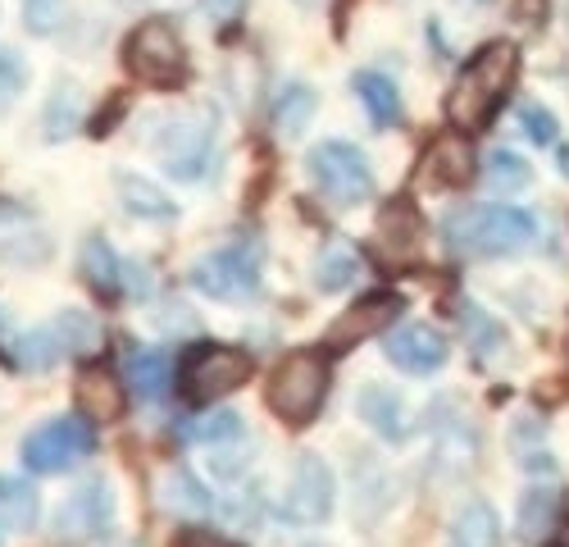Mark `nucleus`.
Listing matches in <instances>:
<instances>
[{"instance_id":"nucleus-1","label":"nucleus","mask_w":569,"mask_h":547,"mask_svg":"<svg viewBox=\"0 0 569 547\" xmlns=\"http://www.w3.org/2000/svg\"><path fill=\"white\" fill-rule=\"evenodd\" d=\"M538 238V219L519 206H488V201H473V206H456L442 219V242L451 256L465 260H492V256H515L533 247Z\"/></svg>"},{"instance_id":"nucleus-2","label":"nucleus","mask_w":569,"mask_h":547,"mask_svg":"<svg viewBox=\"0 0 569 547\" xmlns=\"http://www.w3.org/2000/svg\"><path fill=\"white\" fill-rule=\"evenodd\" d=\"M519 78V46L515 41H488L473 51V60L460 69V78L447 91V119L460 132L483 128L497 106L510 97V87Z\"/></svg>"},{"instance_id":"nucleus-3","label":"nucleus","mask_w":569,"mask_h":547,"mask_svg":"<svg viewBox=\"0 0 569 547\" xmlns=\"http://www.w3.org/2000/svg\"><path fill=\"white\" fill-rule=\"evenodd\" d=\"M264 397H269V406H273L278 420L310 425V420L319 416L323 397H328V360H323L319 351H292V356L273 370Z\"/></svg>"},{"instance_id":"nucleus-4","label":"nucleus","mask_w":569,"mask_h":547,"mask_svg":"<svg viewBox=\"0 0 569 547\" xmlns=\"http://www.w3.org/2000/svg\"><path fill=\"white\" fill-rule=\"evenodd\" d=\"M306 169L315 178V188L333 206H360L365 197H373V169L365 151L351 142H319L306 156Z\"/></svg>"},{"instance_id":"nucleus-5","label":"nucleus","mask_w":569,"mask_h":547,"mask_svg":"<svg viewBox=\"0 0 569 547\" xmlns=\"http://www.w3.org/2000/svg\"><path fill=\"white\" fill-rule=\"evenodd\" d=\"M123 60H128V73L147 87H173L187 69L182 37L164 19H147L141 28H132V37L123 46Z\"/></svg>"},{"instance_id":"nucleus-6","label":"nucleus","mask_w":569,"mask_h":547,"mask_svg":"<svg viewBox=\"0 0 569 547\" xmlns=\"http://www.w3.org/2000/svg\"><path fill=\"white\" fill-rule=\"evenodd\" d=\"M97 438H91V425L78 420V416H56L37 425L28 438H23V466L32 475H64L73 470L78 461H87Z\"/></svg>"},{"instance_id":"nucleus-7","label":"nucleus","mask_w":569,"mask_h":547,"mask_svg":"<svg viewBox=\"0 0 569 547\" xmlns=\"http://www.w3.org/2000/svg\"><path fill=\"white\" fill-rule=\"evenodd\" d=\"M251 379V351L242 347H197L182 365V392L192 406H210Z\"/></svg>"},{"instance_id":"nucleus-8","label":"nucleus","mask_w":569,"mask_h":547,"mask_svg":"<svg viewBox=\"0 0 569 547\" xmlns=\"http://www.w3.org/2000/svg\"><path fill=\"white\" fill-rule=\"evenodd\" d=\"M192 284L214 301H251L260 292V260L247 247H219L192 265Z\"/></svg>"},{"instance_id":"nucleus-9","label":"nucleus","mask_w":569,"mask_h":547,"mask_svg":"<svg viewBox=\"0 0 569 547\" xmlns=\"http://www.w3.org/2000/svg\"><path fill=\"white\" fill-rule=\"evenodd\" d=\"M156 147H160V160H164V169H169L173 178L192 182V178H201V173L214 165V123L201 119V115L164 119Z\"/></svg>"},{"instance_id":"nucleus-10","label":"nucleus","mask_w":569,"mask_h":547,"mask_svg":"<svg viewBox=\"0 0 569 547\" xmlns=\"http://www.w3.org/2000/svg\"><path fill=\"white\" fill-rule=\"evenodd\" d=\"M333 497H338L333 470L323 466V456L306 451L292 466V484H288V497H282V511H288L292 525H323L328 511H333Z\"/></svg>"},{"instance_id":"nucleus-11","label":"nucleus","mask_w":569,"mask_h":547,"mask_svg":"<svg viewBox=\"0 0 569 547\" xmlns=\"http://www.w3.org/2000/svg\"><path fill=\"white\" fill-rule=\"evenodd\" d=\"M401 310H406V301H401L397 292H369V297H360L356 306H347V310L333 319V325H328L323 342L333 347V351H347V347H356V342H365V338L388 334L397 319H401Z\"/></svg>"},{"instance_id":"nucleus-12","label":"nucleus","mask_w":569,"mask_h":547,"mask_svg":"<svg viewBox=\"0 0 569 547\" xmlns=\"http://www.w3.org/2000/svg\"><path fill=\"white\" fill-rule=\"evenodd\" d=\"M114 520V493L106 479H87L82 488H73V497L56 511V534L60 538H101Z\"/></svg>"},{"instance_id":"nucleus-13","label":"nucleus","mask_w":569,"mask_h":547,"mask_svg":"<svg viewBox=\"0 0 569 547\" xmlns=\"http://www.w3.org/2000/svg\"><path fill=\"white\" fill-rule=\"evenodd\" d=\"M383 356L397 365V370H406V375H433V370H442V365H447L451 347H447V338L433 325H401V329L388 334Z\"/></svg>"},{"instance_id":"nucleus-14","label":"nucleus","mask_w":569,"mask_h":547,"mask_svg":"<svg viewBox=\"0 0 569 547\" xmlns=\"http://www.w3.org/2000/svg\"><path fill=\"white\" fill-rule=\"evenodd\" d=\"M73 406H78V416L110 425L123 416V384L106 370V365H82L78 379H73Z\"/></svg>"},{"instance_id":"nucleus-15","label":"nucleus","mask_w":569,"mask_h":547,"mask_svg":"<svg viewBox=\"0 0 569 547\" xmlns=\"http://www.w3.org/2000/svg\"><path fill=\"white\" fill-rule=\"evenodd\" d=\"M373 233H378V247H383L388 260L410 265L419 256V247H423V219H419V210L410 201H388L383 210H378Z\"/></svg>"},{"instance_id":"nucleus-16","label":"nucleus","mask_w":569,"mask_h":547,"mask_svg":"<svg viewBox=\"0 0 569 547\" xmlns=\"http://www.w3.org/2000/svg\"><path fill=\"white\" fill-rule=\"evenodd\" d=\"M423 178L433 182V188H469V178H473V147H469V137L456 128V132H442L438 142L429 147V156H423Z\"/></svg>"},{"instance_id":"nucleus-17","label":"nucleus","mask_w":569,"mask_h":547,"mask_svg":"<svg viewBox=\"0 0 569 547\" xmlns=\"http://www.w3.org/2000/svg\"><path fill=\"white\" fill-rule=\"evenodd\" d=\"M156 497H160V507L173 511V516H210L214 511V493L201 488V479L192 470H182V466H169L160 475Z\"/></svg>"},{"instance_id":"nucleus-18","label":"nucleus","mask_w":569,"mask_h":547,"mask_svg":"<svg viewBox=\"0 0 569 547\" xmlns=\"http://www.w3.org/2000/svg\"><path fill=\"white\" fill-rule=\"evenodd\" d=\"M356 410H360V420H365L373 434H383V438H406V429H410V420H406V401H401L392 388H378V384L360 388Z\"/></svg>"},{"instance_id":"nucleus-19","label":"nucleus","mask_w":569,"mask_h":547,"mask_svg":"<svg viewBox=\"0 0 569 547\" xmlns=\"http://www.w3.org/2000/svg\"><path fill=\"white\" fill-rule=\"evenodd\" d=\"M556 511H560V493L556 488H529L525 497H519V516H515V534L519 543H542L551 529H556Z\"/></svg>"},{"instance_id":"nucleus-20","label":"nucleus","mask_w":569,"mask_h":547,"mask_svg":"<svg viewBox=\"0 0 569 547\" xmlns=\"http://www.w3.org/2000/svg\"><path fill=\"white\" fill-rule=\"evenodd\" d=\"M128 384L141 401H164L173 388V360L164 351H137L128 360Z\"/></svg>"},{"instance_id":"nucleus-21","label":"nucleus","mask_w":569,"mask_h":547,"mask_svg":"<svg viewBox=\"0 0 569 547\" xmlns=\"http://www.w3.org/2000/svg\"><path fill=\"white\" fill-rule=\"evenodd\" d=\"M501 538V525H497V511L488 501H469L460 507V516L451 520V543L447 547H497Z\"/></svg>"},{"instance_id":"nucleus-22","label":"nucleus","mask_w":569,"mask_h":547,"mask_svg":"<svg viewBox=\"0 0 569 547\" xmlns=\"http://www.w3.org/2000/svg\"><path fill=\"white\" fill-rule=\"evenodd\" d=\"M460 325H465V334H469V347H473V356L479 360H497V356H506V329L497 325V319L479 306V301H465L460 306Z\"/></svg>"},{"instance_id":"nucleus-23","label":"nucleus","mask_w":569,"mask_h":547,"mask_svg":"<svg viewBox=\"0 0 569 547\" xmlns=\"http://www.w3.org/2000/svg\"><path fill=\"white\" fill-rule=\"evenodd\" d=\"M37 488L23 479V475H0V525L10 529H32L37 525Z\"/></svg>"},{"instance_id":"nucleus-24","label":"nucleus","mask_w":569,"mask_h":547,"mask_svg":"<svg viewBox=\"0 0 569 547\" xmlns=\"http://www.w3.org/2000/svg\"><path fill=\"white\" fill-rule=\"evenodd\" d=\"M351 87H356V97L365 101L373 128H392V123H397V115H401V97H397V87H392L383 73H356Z\"/></svg>"},{"instance_id":"nucleus-25","label":"nucleus","mask_w":569,"mask_h":547,"mask_svg":"<svg viewBox=\"0 0 569 547\" xmlns=\"http://www.w3.org/2000/svg\"><path fill=\"white\" fill-rule=\"evenodd\" d=\"M315 91L306 87V82H288L278 91V101H273V128L282 132V137H297L310 119H315Z\"/></svg>"},{"instance_id":"nucleus-26","label":"nucleus","mask_w":569,"mask_h":547,"mask_svg":"<svg viewBox=\"0 0 569 547\" xmlns=\"http://www.w3.org/2000/svg\"><path fill=\"white\" fill-rule=\"evenodd\" d=\"M510 451L525 470H551V451H547V429L538 416H519L510 425Z\"/></svg>"},{"instance_id":"nucleus-27","label":"nucleus","mask_w":569,"mask_h":547,"mask_svg":"<svg viewBox=\"0 0 569 547\" xmlns=\"http://www.w3.org/2000/svg\"><path fill=\"white\" fill-rule=\"evenodd\" d=\"M82 269H87V284L97 288L101 297H114V292H119L123 265H119V256L110 251L106 238H87V242H82Z\"/></svg>"},{"instance_id":"nucleus-28","label":"nucleus","mask_w":569,"mask_h":547,"mask_svg":"<svg viewBox=\"0 0 569 547\" xmlns=\"http://www.w3.org/2000/svg\"><path fill=\"white\" fill-rule=\"evenodd\" d=\"M356 269H360V260H356L351 251L328 247V251L315 260V288H319V292H342V288L356 284Z\"/></svg>"},{"instance_id":"nucleus-29","label":"nucleus","mask_w":569,"mask_h":547,"mask_svg":"<svg viewBox=\"0 0 569 547\" xmlns=\"http://www.w3.org/2000/svg\"><path fill=\"white\" fill-rule=\"evenodd\" d=\"M182 438H192V442H237L242 438V416L237 410H214V416H201L192 425H182Z\"/></svg>"},{"instance_id":"nucleus-30","label":"nucleus","mask_w":569,"mask_h":547,"mask_svg":"<svg viewBox=\"0 0 569 547\" xmlns=\"http://www.w3.org/2000/svg\"><path fill=\"white\" fill-rule=\"evenodd\" d=\"M529 160H519L515 151H492L488 156V182H492V192H519V188H529Z\"/></svg>"},{"instance_id":"nucleus-31","label":"nucleus","mask_w":569,"mask_h":547,"mask_svg":"<svg viewBox=\"0 0 569 547\" xmlns=\"http://www.w3.org/2000/svg\"><path fill=\"white\" fill-rule=\"evenodd\" d=\"M119 192H123V206L132 210V215H147V219H169L173 215V206L151 188V182H141V178H119Z\"/></svg>"},{"instance_id":"nucleus-32","label":"nucleus","mask_w":569,"mask_h":547,"mask_svg":"<svg viewBox=\"0 0 569 547\" xmlns=\"http://www.w3.org/2000/svg\"><path fill=\"white\" fill-rule=\"evenodd\" d=\"M56 334L64 342V356H82V351H91V347L101 342L97 325H91V315H82V310H64L56 319Z\"/></svg>"},{"instance_id":"nucleus-33","label":"nucleus","mask_w":569,"mask_h":547,"mask_svg":"<svg viewBox=\"0 0 569 547\" xmlns=\"http://www.w3.org/2000/svg\"><path fill=\"white\" fill-rule=\"evenodd\" d=\"M519 123H525V132L533 137L538 147H551L556 137H560V128H556V115H551L547 106H525V110H519Z\"/></svg>"},{"instance_id":"nucleus-34","label":"nucleus","mask_w":569,"mask_h":547,"mask_svg":"<svg viewBox=\"0 0 569 547\" xmlns=\"http://www.w3.org/2000/svg\"><path fill=\"white\" fill-rule=\"evenodd\" d=\"M23 10H28V28L32 32H56L60 19H64V0H23Z\"/></svg>"},{"instance_id":"nucleus-35","label":"nucleus","mask_w":569,"mask_h":547,"mask_svg":"<svg viewBox=\"0 0 569 547\" xmlns=\"http://www.w3.org/2000/svg\"><path fill=\"white\" fill-rule=\"evenodd\" d=\"M19 87H23V64L10 51H0V101H10Z\"/></svg>"}]
</instances>
